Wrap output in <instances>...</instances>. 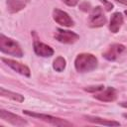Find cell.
<instances>
[{
	"label": "cell",
	"mask_w": 127,
	"mask_h": 127,
	"mask_svg": "<svg viewBox=\"0 0 127 127\" xmlns=\"http://www.w3.org/2000/svg\"><path fill=\"white\" fill-rule=\"evenodd\" d=\"M98 65L95 56L89 53L78 54L74 60V67L78 72H89L94 70Z\"/></svg>",
	"instance_id": "obj_1"
},
{
	"label": "cell",
	"mask_w": 127,
	"mask_h": 127,
	"mask_svg": "<svg viewBox=\"0 0 127 127\" xmlns=\"http://www.w3.org/2000/svg\"><path fill=\"white\" fill-rule=\"evenodd\" d=\"M0 51L6 55L16 58H22L24 56L23 50L19 43L3 34L0 35Z\"/></svg>",
	"instance_id": "obj_2"
},
{
	"label": "cell",
	"mask_w": 127,
	"mask_h": 127,
	"mask_svg": "<svg viewBox=\"0 0 127 127\" xmlns=\"http://www.w3.org/2000/svg\"><path fill=\"white\" fill-rule=\"evenodd\" d=\"M23 113L28 115V116H31V117H34V118H38L42 121H45L49 124H52L54 126H59V127H65V126H72V123L65 120V119H63V118H60V117H55V116H52V115H49V114H44V113H38V112H33V111H30V110H23Z\"/></svg>",
	"instance_id": "obj_3"
},
{
	"label": "cell",
	"mask_w": 127,
	"mask_h": 127,
	"mask_svg": "<svg viewBox=\"0 0 127 127\" xmlns=\"http://www.w3.org/2000/svg\"><path fill=\"white\" fill-rule=\"evenodd\" d=\"M106 24V17L100 6L94 7L88 17V25L91 28H100Z\"/></svg>",
	"instance_id": "obj_4"
},
{
	"label": "cell",
	"mask_w": 127,
	"mask_h": 127,
	"mask_svg": "<svg viewBox=\"0 0 127 127\" xmlns=\"http://www.w3.org/2000/svg\"><path fill=\"white\" fill-rule=\"evenodd\" d=\"M55 39L63 44H73L76 41L79 40V35L76 33L69 31V30H64V29H57V32L55 33Z\"/></svg>",
	"instance_id": "obj_5"
},
{
	"label": "cell",
	"mask_w": 127,
	"mask_h": 127,
	"mask_svg": "<svg viewBox=\"0 0 127 127\" xmlns=\"http://www.w3.org/2000/svg\"><path fill=\"white\" fill-rule=\"evenodd\" d=\"M126 51V47L122 44H112L111 46H109V48L102 54V57L109 61V62H114L116 60L119 59V57L125 53Z\"/></svg>",
	"instance_id": "obj_6"
},
{
	"label": "cell",
	"mask_w": 127,
	"mask_h": 127,
	"mask_svg": "<svg viewBox=\"0 0 127 127\" xmlns=\"http://www.w3.org/2000/svg\"><path fill=\"white\" fill-rule=\"evenodd\" d=\"M53 19L59 25L66 27V28L72 27L74 25V22L71 19V17L65 11H63V10L58 9V8H55L53 10Z\"/></svg>",
	"instance_id": "obj_7"
},
{
	"label": "cell",
	"mask_w": 127,
	"mask_h": 127,
	"mask_svg": "<svg viewBox=\"0 0 127 127\" xmlns=\"http://www.w3.org/2000/svg\"><path fill=\"white\" fill-rule=\"evenodd\" d=\"M0 118L14 126H26L28 124L27 120H25L23 117L5 109H0Z\"/></svg>",
	"instance_id": "obj_8"
},
{
	"label": "cell",
	"mask_w": 127,
	"mask_h": 127,
	"mask_svg": "<svg viewBox=\"0 0 127 127\" xmlns=\"http://www.w3.org/2000/svg\"><path fill=\"white\" fill-rule=\"evenodd\" d=\"M1 61L3 63H5L9 67H11L14 71H16V72H18V73H20V74H22L24 76L30 77L31 70H30V68L26 64H22L20 62H17L15 60L6 59V58H1Z\"/></svg>",
	"instance_id": "obj_9"
},
{
	"label": "cell",
	"mask_w": 127,
	"mask_h": 127,
	"mask_svg": "<svg viewBox=\"0 0 127 127\" xmlns=\"http://www.w3.org/2000/svg\"><path fill=\"white\" fill-rule=\"evenodd\" d=\"M93 97L102 102H112L117 98V90L112 86H107L105 89H102L99 93H94Z\"/></svg>",
	"instance_id": "obj_10"
},
{
	"label": "cell",
	"mask_w": 127,
	"mask_h": 127,
	"mask_svg": "<svg viewBox=\"0 0 127 127\" xmlns=\"http://www.w3.org/2000/svg\"><path fill=\"white\" fill-rule=\"evenodd\" d=\"M33 48H34L35 54L39 57L49 58V57H52L54 55L53 48H51L49 45H46V44H44V43H42L38 40H34Z\"/></svg>",
	"instance_id": "obj_11"
},
{
	"label": "cell",
	"mask_w": 127,
	"mask_h": 127,
	"mask_svg": "<svg viewBox=\"0 0 127 127\" xmlns=\"http://www.w3.org/2000/svg\"><path fill=\"white\" fill-rule=\"evenodd\" d=\"M29 2L30 0H6L7 10L11 14L18 13L19 11L23 10Z\"/></svg>",
	"instance_id": "obj_12"
},
{
	"label": "cell",
	"mask_w": 127,
	"mask_h": 127,
	"mask_svg": "<svg viewBox=\"0 0 127 127\" xmlns=\"http://www.w3.org/2000/svg\"><path fill=\"white\" fill-rule=\"evenodd\" d=\"M123 21H124L123 15L120 12L113 13L111 15L110 22H109V30H110V32L113 33V34H116L120 30V28H121V26L123 24Z\"/></svg>",
	"instance_id": "obj_13"
},
{
	"label": "cell",
	"mask_w": 127,
	"mask_h": 127,
	"mask_svg": "<svg viewBox=\"0 0 127 127\" xmlns=\"http://www.w3.org/2000/svg\"><path fill=\"white\" fill-rule=\"evenodd\" d=\"M85 120H87L90 123L98 124V125H103V126H120V123L118 121L114 120H109L105 118H101L98 116H91V115H84L83 116Z\"/></svg>",
	"instance_id": "obj_14"
},
{
	"label": "cell",
	"mask_w": 127,
	"mask_h": 127,
	"mask_svg": "<svg viewBox=\"0 0 127 127\" xmlns=\"http://www.w3.org/2000/svg\"><path fill=\"white\" fill-rule=\"evenodd\" d=\"M0 95L2 97H7V98L12 99V100L17 101V102H23L24 99H25L22 94L11 91V90H8V89H5L4 87H0Z\"/></svg>",
	"instance_id": "obj_15"
},
{
	"label": "cell",
	"mask_w": 127,
	"mask_h": 127,
	"mask_svg": "<svg viewBox=\"0 0 127 127\" xmlns=\"http://www.w3.org/2000/svg\"><path fill=\"white\" fill-rule=\"evenodd\" d=\"M65 66H66V61H65V59H64V57H62V56L57 57V58L54 60V62H53V68H54L56 71H58V72L64 71V68H65Z\"/></svg>",
	"instance_id": "obj_16"
},
{
	"label": "cell",
	"mask_w": 127,
	"mask_h": 127,
	"mask_svg": "<svg viewBox=\"0 0 127 127\" xmlns=\"http://www.w3.org/2000/svg\"><path fill=\"white\" fill-rule=\"evenodd\" d=\"M85 91L90 92V93H96L98 91H101L102 89H104V85L99 84V85H90V86H86L83 88Z\"/></svg>",
	"instance_id": "obj_17"
},
{
	"label": "cell",
	"mask_w": 127,
	"mask_h": 127,
	"mask_svg": "<svg viewBox=\"0 0 127 127\" xmlns=\"http://www.w3.org/2000/svg\"><path fill=\"white\" fill-rule=\"evenodd\" d=\"M65 5H67V6H69V7H74V6H76L77 5V3H78V1L79 0H62Z\"/></svg>",
	"instance_id": "obj_18"
},
{
	"label": "cell",
	"mask_w": 127,
	"mask_h": 127,
	"mask_svg": "<svg viewBox=\"0 0 127 127\" xmlns=\"http://www.w3.org/2000/svg\"><path fill=\"white\" fill-rule=\"evenodd\" d=\"M104 5H105V8H106V10L107 11H110L112 8H113V5L110 3V2H108L107 0H100Z\"/></svg>",
	"instance_id": "obj_19"
},
{
	"label": "cell",
	"mask_w": 127,
	"mask_h": 127,
	"mask_svg": "<svg viewBox=\"0 0 127 127\" xmlns=\"http://www.w3.org/2000/svg\"><path fill=\"white\" fill-rule=\"evenodd\" d=\"M119 105L123 108H127V101H122V102L119 103Z\"/></svg>",
	"instance_id": "obj_20"
},
{
	"label": "cell",
	"mask_w": 127,
	"mask_h": 127,
	"mask_svg": "<svg viewBox=\"0 0 127 127\" xmlns=\"http://www.w3.org/2000/svg\"><path fill=\"white\" fill-rule=\"evenodd\" d=\"M115 1H117V2H119V3L127 6V0H115Z\"/></svg>",
	"instance_id": "obj_21"
},
{
	"label": "cell",
	"mask_w": 127,
	"mask_h": 127,
	"mask_svg": "<svg viewBox=\"0 0 127 127\" xmlns=\"http://www.w3.org/2000/svg\"><path fill=\"white\" fill-rule=\"evenodd\" d=\"M123 117L127 119V113H123Z\"/></svg>",
	"instance_id": "obj_22"
},
{
	"label": "cell",
	"mask_w": 127,
	"mask_h": 127,
	"mask_svg": "<svg viewBox=\"0 0 127 127\" xmlns=\"http://www.w3.org/2000/svg\"><path fill=\"white\" fill-rule=\"evenodd\" d=\"M124 13H125V15L127 16V10H125V11H124Z\"/></svg>",
	"instance_id": "obj_23"
}]
</instances>
